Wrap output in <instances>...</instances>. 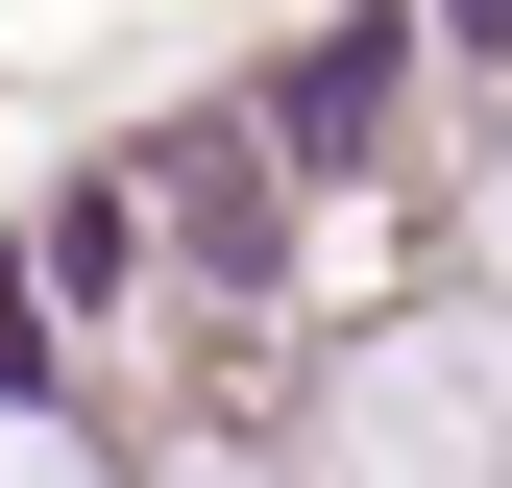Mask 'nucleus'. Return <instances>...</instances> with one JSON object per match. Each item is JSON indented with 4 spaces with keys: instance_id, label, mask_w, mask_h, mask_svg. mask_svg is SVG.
<instances>
[{
    "instance_id": "2",
    "label": "nucleus",
    "mask_w": 512,
    "mask_h": 488,
    "mask_svg": "<svg viewBox=\"0 0 512 488\" xmlns=\"http://www.w3.org/2000/svg\"><path fill=\"white\" fill-rule=\"evenodd\" d=\"M147 196L196 220V269L244 293V269H269V122H171V147H147Z\"/></svg>"
},
{
    "instance_id": "1",
    "label": "nucleus",
    "mask_w": 512,
    "mask_h": 488,
    "mask_svg": "<svg viewBox=\"0 0 512 488\" xmlns=\"http://www.w3.org/2000/svg\"><path fill=\"white\" fill-rule=\"evenodd\" d=\"M366 147H391V25H317L269 74V171H366Z\"/></svg>"
},
{
    "instance_id": "4",
    "label": "nucleus",
    "mask_w": 512,
    "mask_h": 488,
    "mask_svg": "<svg viewBox=\"0 0 512 488\" xmlns=\"http://www.w3.org/2000/svg\"><path fill=\"white\" fill-rule=\"evenodd\" d=\"M415 25H439V49H512V0H415Z\"/></svg>"
},
{
    "instance_id": "3",
    "label": "nucleus",
    "mask_w": 512,
    "mask_h": 488,
    "mask_svg": "<svg viewBox=\"0 0 512 488\" xmlns=\"http://www.w3.org/2000/svg\"><path fill=\"white\" fill-rule=\"evenodd\" d=\"M25 366H49V293H0V391H25Z\"/></svg>"
}]
</instances>
